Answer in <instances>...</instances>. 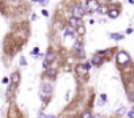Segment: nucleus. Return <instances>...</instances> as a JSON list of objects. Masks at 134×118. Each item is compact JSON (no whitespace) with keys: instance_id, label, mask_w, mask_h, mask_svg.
<instances>
[{"instance_id":"f257e3e1","label":"nucleus","mask_w":134,"mask_h":118,"mask_svg":"<svg viewBox=\"0 0 134 118\" xmlns=\"http://www.w3.org/2000/svg\"><path fill=\"white\" fill-rule=\"evenodd\" d=\"M129 60H130V58H129V55H127V53H125V51L118 53V55H117V62H118L120 64H127Z\"/></svg>"},{"instance_id":"f03ea898","label":"nucleus","mask_w":134,"mask_h":118,"mask_svg":"<svg viewBox=\"0 0 134 118\" xmlns=\"http://www.w3.org/2000/svg\"><path fill=\"white\" fill-rule=\"evenodd\" d=\"M83 15H84V8L81 7V5H76V7L74 8V18L79 20Z\"/></svg>"},{"instance_id":"7ed1b4c3","label":"nucleus","mask_w":134,"mask_h":118,"mask_svg":"<svg viewBox=\"0 0 134 118\" xmlns=\"http://www.w3.org/2000/svg\"><path fill=\"white\" fill-rule=\"evenodd\" d=\"M74 51H76L78 53V55L79 56H84V50H83V45L81 43H75V46H74Z\"/></svg>"},{"instance_id":"20e7f679","label":"nucleus","mask_w":134,"mask_h":118,"mask_svg":"<svg viewBox=\"0 0 134 118\" xmlns=\"http://www.w3.org/2000/svg\"><path fill=\"white\" fill-rule=\"evenodd\" d=\"M54 58H55V54H53V53H47L46 59H45V63H44V67H45V68L47 67V63H49V62H53Z\"/></svg>"},{"instance_id":"39448f33","label":"nucleus","mask_w":134,"mask_h":118,"mask_svg":"<svg viewBox=\"0 0 134 118\" xmlns=\"http://www.w3.org/2000/svg\"><path fill=\"white\" fill-rule=\"evenodd\" d=\"M76 72H78V75H86V72H87V70H86V67L84 66H81V64H79L76 67Z\"/></svg>"},{"instance_id":"423d86ee","label":"nucleus","mask_w":134,"mask_h":118,"mask_svg":"<svg viewBox=\"0 0 134 118\" xmlns=\"http://www.w3.org/2000/svg\"><path fill=\"white\" fill-rule=\"evenodd\" d=\"M108 15H109L110 18H116L120 15V12H118V9H110V11H108Z\"/></svg>"},{"instance_id":"0eeeda50","label":"nucleus","mask_w":134,"mask_h":118,"mask_svg":"<svg viewBox=\"0 0 134 118\" xmlns=\"http://www.w3.org/2000/svg\"><path fill=\"white\" fill-rule=\"evenodd\" d=\"M86 4H88V5H89V9H91V11H96V9H97V7H99L96 1H87Z\"/></svg>"},{"instance_id":"6e6552de","label":"nucleus","mask_w":134,"mask_h":118,"mask_svg":"<svg viewBox=\"0 0 134 118\" xmlns=\"http://www.w3.org/2000/svg\"><path fill=\"white\" fill-rule=\"evenodd\" d=\"M42 91H44V93L49 94L51 92V85L50 84H44V87H42Z\"/></svg>"},{"instance_id":"1a4fd4ad","label":"nucleus","mask_w":134,"mask_h":118,"mask_svg":"<svg viewBox=\"0 0 134 118\" xmlns=\"http://www.w3.org/2000/svg\"><path fill=\"white\" fill-rule=\"evenodd\" d=\"M110 38H113V39H116V41H120V39H122L124 36L122 34H120V33H112L110 34Z\"/></svg>"},{"instance_id":"9d476101","label":"nucleus","mask_w":134,"mask_h":118,"mask_svg":"<svg viewBox=\"0 0 134 118\" xmlns=\"http://www.w3.org/2000/svg\"><path fill=\"white\" fill-rule=\"evenodd\" d=\"M103 62V58H100L99 55H96V56H93V59H92V63L93 64H96V66H99L100 63Z\"/></svg>"},{"instance_id":"9b49d317","label":"nucleus","mask_w":134,"mask_h":118,"mask_svg":"<svg viewBox=\"0 0 134 118\" xmlns=\"http://www.w3.org/2000/svg\"><path fill=\"white\" fill-rule=\"evenodd\" d=\"M68 37H71V38L74 37V31L71 29H67L66 31H64V38H68Z\"/></svg>"},{"instance_id":"f8f14e48","label":"nucleus","mask_w":134,"mask_h":118,"mask_svg":"<svg viewBox=\"0 0 134 118\" xmlns=\"http://www.w3.org/2000/svg\"><path fill=\"white\" fill-rule=\"evenodd\" d=\"M18 79H20V76H18V74H17V72L12 74V76H11V80L13 81V83H17V81H18Z\"/></svg>"},{"instance_id":"ddd939ff","label":"nucleus","mask_w":134,"mask_h":118,"mask_svg":"<svg viewBox=\"0 0 134 118\" xmlns=\"http://www.w3.org/2000/svg\"><path fill=\"white\" fill-rule=\"evenodd\" d=\"M70 24H71V26H76V25H78V20H76V18H74V17H71L70 18Z\"/></svg>"},{"instance_id":"4468645a","label":"nucleus","mask_w":134,"mask_h":118,"mask_svg":"<svg viewBox=\"0 0 134 118\" xmlns=\"http://www.w3.org/2000/svg\"><path fill=\"white\" fill-rule=\"evenodd\" d=\"M125 113H126L125 108H120V109L117 110V114H118V116H122V114H125Z\"/></svg>"},{"instance_id":"2eb2a0df","label":"nucleus","mask_w":134,"mask_h":118,"mask_svg":"<svg viewBox=\"0 0 134 118\" xmlns=\"http://www.w3.org/2000/svg\"><path fill=\"white\" fill-rule=\"evenodd\" d=\"M78 33H79L80 36H81V34H84V33H86V29H84V26H83V25L78 28Z\"/></svg>"},{"instance_id":"dca6fc26","label":"nucleus","mask_w":134,"mask_h":118,"mask_svg":"<svg viewBox=\"0 0 134 118\" xmlns=\"http://www.w3.org/2000/svg\"><path fill=\"white\" fill-rule=\"evenodd\" d=\"M81 118H92V116H91L89 111H84V113L81 114Z\"/></svg>"},{"instance_id":"f3484780","label":"nucleus","mask_w":134,"mask_h":118,"mask_svg":"<svg viewBox=\"0 0 134 118\" xmlns=\"http://www.w3.org/2000/svg\"><path fill=\"white\" fill-rule=\"evenodd\" d=\"M97 11H99L100 13H105V12H107V8H105V7H97Z\"/></svg>"},{"instance_id":"a211bd4d","label":"nucleus","mask_w":134,"mask_h":118,"mask_svg":"<svg viewBox=\"0 0 134 118\" xmlns=\"http://www.w3.org/2000/svg\"><path fill=\"white\" fill-rule=\"evenodd\" d=\"M47 75H51V76H55V71L51 70V71H47Z\"/></svg>"},{"instance_id":"6ab92c4d","label":"nucleus","mask_w":134,"mask_h":118,"mask_svg":"<svg viewBox=\"0 0 134 118\" xmlns=\"http://www.w3.org/2000/svg\"><path fill=\"white\" fill-rule=\"evenodd\" d=\"M21 66H25V64H27V60H25V58H21Z\"/></svg>"},{"instance_id":"aec40b11","label":"nucleus","mask_w":134,"mask_h":118,"mask_svg":"<svg viewBox=\"0 0 134 118\" xmlns=\"http://www.w3.org/2000/svg\"><path fill=\"white\" fill-rule=\"evenodd\" d=\"M37 3H40V4H42V5H46L47 4V1H42V0H41V1H37Z\"/></svg>"},{"instance_id":"412c9836","label":"nucleus","mask_w":134,"mask_h":118,"mask_svg":"<svg viewBox=\"0 0 134 118\" xmlns=\"http://www.w3.org/2000/svg\"><path fill=\"white\" fill-rule=\"evenodd\" d=\"M38 53V47H34V50H33V53L32 54H37Z\"/></svg>"},{"instance_id":"4be33fe9","label":"nucleus","mask_w":134,"mask_h":118,"mask_svg":"<svg viewBox=\"0 0 134 118\" xmlns=\"http://www.w3.org/2000/svg\"><path fill=\"white\" fill-rule=\"evenodd\" d=\"M129 117L130 118H134V113H133V111H129Z\"/></svg>"},{"instance_id":"5701e85b","label":"nucleus","mask_w":134,"mask_h":118,"mask_svg":"<svg viewBox=\"0 0 134 118\" xmlns=\"http://www.w3.org/2000/svg\"><path fill=\"white\" fill-rule=\"evenodd\" d=\"M3 83H4V84H7V83H8V78H4V79H3Z\"/></svg>"},{"instance_id":"b1692460","label":"nucleus","mask_w":134,"mask_h":118,"mask_svg":"<svg viewBox=\"0 0 134 118\" xmlns=\"http://www.w3.org/2000/svg\"><path fill=\"white\" fill-rule=\"evenodd\" d=\"M126 33H127V34H132V33H133V29H127Z\"/></svg>"},{"instance_id":"393cba45","label":"nucleus","mask_w":134,"mask_h":118,"mask_svg":"<svg viewBox=\"0 0 134 118\" xmlns=\"http://www.w3.org/2000/svg\"><path fill=\"white\" fill-rule=\"evenodd\" d=\"M42 15H44V16H47L49 13H47V11H42Z\"/></svg>"},{"instance_id":"a878e982","label":"nucleus","mask_w":134,"mask_h":118,"mask_svg":"<svg viewBox=\"0 0 134 118\" xmlns=\"http://www.w3.org/2000/svg\"><path fill=\"white\" fill-rule=\"evenodd\" d=\"M45 118H55V117H54V116H46Z\"/></svg>"}]
</instances>
